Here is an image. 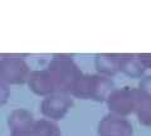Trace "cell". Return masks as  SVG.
<instances>
[{
    "label": "cell",
    "mask_w": 151,
    "mask_h": 136,
    "mask_svg": "<svg viewBox=\"0 0 151 136\" xmlns=\"http://www.w3.org/2000/svg\"><path fill=\"white\" fill-rule=\"evenodd\" d=\"M28 84L30 90L39 96H50L54 95V86L53 81L50 78L48 69H42V71H33L28 76Z\"/></svg>",
    "instance_id": "cell-7"
},
{
    "label": "cell",
    "mask_w": 151,
    "mask_h": 136,
    "mask_svg": "<svg viewBox=\"0 0 151 136\" xmlns=\"http://www.w3.org/2000/svg\"><path fill=\"white\" fill-rule=\"evenodd\" d=\"M73 106V100L65 95L54 93L44 97L40 104V110L45 117L50 120H60Z\"/></svg>",
    "instance_id": "cell-6"
},
{
    "label": "cell",
    "mask_w": 151,
    "mask_h": 136,
    "mask_svg": "<svg viewBox=\"0 0 151 136\" xmlns=\"http://www.w3.org/2000/svg\"><path fill=\"white\" fill-rule=\"evenodd\" d=\"M12 136H37L34 134V131L32 130V126L29 129H25V130H20V131H13Z\"/></svg>",
    "instance_id": "cell-16"
},
{
    "label": "cell",
    "mask_w": 151,
    "mask_h": 136,
    "mask_svg": "<svg viewBox=\"0 0 151 136\" xmlns=\"http://www.w3.org/2000/svg\"><path fill=\"white\" fill-rule=\"evenodd\" d=\"M115 90L112 78L101 74H82L70 91V95L83 100L106 101L108 95Z\"/></svg>",
    "instance_id": "cell-2"
},
{
    "label": "cell",
    "mask_w": 151,
    "mask_h": 136,
    "mask_svg": "<svg viewBox=\"0 0 151 136\" xmlns=\"http://www.w3.org/2000/svg\"><path fill=\"white\" fill-rule=\"evenodd\" d=\"M125 54H110V53H105V54H98L96 55L94 59V65L98 74L105 76L111 78L115 74L119 73V63L120 59L124 57Z\"/></svg>",
    "instance_id": "cell-8"
},
{
    "label": "cell",
    "mask_w": 151,
    "mask_h": 136,
    "mask_svg": "<svg viewBox=\"0 0 151 136\" xmlns=\"http://www.w3.org/2000/svg\"><path fill=\"white\" fill-rule=\"evenodd\" d=\"M32 130L37 136H62L59 127L50 120H34L32 125Z\"/></svg>",
    "instance_id": "cell-12"
},
{
    "label": "cell",
    "mask_w": 151,
    "mask_h": 136,
    "mask_svg": "<svg viewBox=\"0 0 151 136\" xmlns=\"http://www.w3.org/2000/svg\"><path fill=\"white\" fill-rule=\"evenodd\" d=\"M137 90H139L141 93H142L144 96L151 98V74H149V76L141 77L140 82H139Z\"/></svg>",
    "instance_id": "cell-13"
},
{
    "label": "cell",
    "mask_w": 151,
    "mask_h": 136,
    "mask_svg": "<svg viewBox=\"0 0 151 136\" xmlns=\"http://www.w3.org/2000/svg\"><path fill=\"white\" fill-rule=\"evenodd\" d=\"M98 136H134V127L126 117L106 115L98 122Z\"/></svg>",
    "instance_id": "cell-5"
},
{
    "label": "cell",
    "mask_w": 151,
    "mask_h": 136,
    "mask_svg": "<svg viewBox=\"0 0 151 136\" xmlns=\"http://www.w3.org/2000/svg\"><path fill=\"white\" fill-rule=\"evenodd\" d=\"M29 73V67L22 58H4L0 60V82L12 84L24 83Z\"/></svg>",
    "instance_id": "cell-4"
},
{
    "label": "cell",
    "mask_w": 151,
    "mask_h": 136,
    "mask_svg": "<svg viewBox=\"0 0 151 136\" xmlns=\"http://www.w3.org/2000/svg\"><path fill=\"white\" fill-rule=\"evenodd\" d=\"M137 57L144 63L146 69H151V53H141V54H137Z\"/></svg>",
    "instance_id": "cell-15"
},
{
    "label": "cell",
    "mask_w": 151,
    "mask_h": 136,
    "mask_svg": "<svg viewBox=\"0 0 151 136\" xmlns=\"http://www.w3.org/2000/svg\"><path fill=\"white\" fill-rule=\"evenodd\" d=\"M34 122L33 115L25 110H15L9 116V126L13 131H20L29 129Z\"/></svg>",
    "instance_id": "cell-10"
},
{
    "label": "cell",
    "mask_w": 151,
    "mask_h": 136,
    "mask_svg": "<svg viewBox=\"0 0 151 136\" xmlns=\"http://www.w3.org/2000/svg\"><path fill=\"white\" fill-rule=\"evenodd\" d=\"M9 97V90L5 86V83L0 82V105H4L8 101Z\"/></svg>",
    "instance_id": "cell-14"
},
{
    "label": "cell",
    "mask_w": 151,
    "mask_h": 136,
    "mask_svg": "<svg viewBox=\"0 0 151 136\" xmlns=\"http://www.w3.org/2000/svg\"><path fill=\"white\" fill-rule=\"evenodd\" d=\"M140 97V91L134 87H122L115 88L107 97V107L110 114L126 117L134 114L136 110Z\"/></svg>",
    "instance_id": "cell-3"
},
{
    "label": "cell",
    "mask_w": 151,
    "mask_h": 136,
    "mask_svg": "<svg viewBox=\"0 0 151 136\" xmlns=\"http://www.w3.org/2000/svg\"><path fill=\"white\" fill-rule=\"evenodd\" d=\"M135 114L137 115V120L141 125L151 126V98L144 96L141 92L137 105H136Z\"/></svg>",
    "instance_id": "cell-11"
},
{
    "label": "cell",
    "mask_w": 151,
    "mask_h": 136,
    "mask_svg": "<svg viewBox=\"0 0 151 136\" xmlns=\"http://www.w3.org/2000/svg\"><path fill=\"white\" fill-rule=\"evenodd\" d=\"M48 65V72L53 81L55 93H70L76 81L82 76L81 69L72 59V55H55Z\"/></svg>",
    "instance_id": "cell-1"
},
{
    "label": "cell",
    "mask_w": 151,
    "mask_h": 136,
    "mask_svg": "<svg viewBox=\"0 0 151 136\" xmlns=\"http://www.w3.org/2000/svg\"><path fill=\"white\" fill-rule=\"evenodd\" d=\"M146 71L144 63L140 60L137 54H125L120 59L119 63V72L125 73L126 76L131 78H141L144 77Z\"/></svg>",
    "instance_id": "cell-9"
}]
</instances>
